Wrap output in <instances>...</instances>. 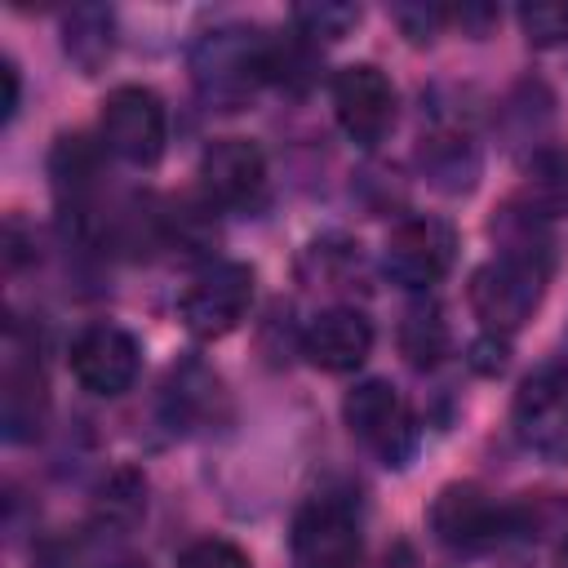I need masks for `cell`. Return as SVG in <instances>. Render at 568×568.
<instances>
[{
  "instance_id": "12",
  "label": "cell",
  "mask_w": 568,
  "mask_h": 568,
  "mask_svg": "<svg viewBox=\"0 0 568 568\" xmlns=\"http://www.w3.org/2000/svg\"><path fill=\"white\" fill-rule=\"evenodd\" d=\"M266 186V155L253 138H217L200 155V191L209 204L244 209Z\"/></svg>"
},
{
  "instance_id": "2",
  "label": "cell",
  "mask_w": 568,
  "mask_h": 568,
  "mask_svg": "<svg viewBox=\"0 0 568 568\" xmlns=\"http://www.w3.org/2000/svg\"><path fill=\"white\" fill-rule=\"evenodd\" d=\"M546 293V253H510L501 248L484 266H475L466 284V302L479 315L484 333L510 337L532 320Z\"/></svg>"
},
{
  "instance_id": "13",
  "label": "cell",
  "mask_w": 568,
  "mask_h": 568,
  "mask_svg": "<svg viewBox=\"0 0 568 568\" xmlns=\"http://www.w3.org/2000/svg\"><path fill=\"white\" fill-rule=\"evenodd\" d=\"M44 413H49V390H44V373L40 359L31 351L18 346V333L9 328V346H4V377H0V422H4V439L27 444L44 430Z\"/></svg>"
},
{
  "instance_id": "22",
  "label": "cell",
  "mask_w": 568,
  "mask_h": 568,
  "mask_svg": "<svg viewBox=\"0 0 568 568\" xmlns=\"http://www.w3.org/2000/svg\"><path fill=\"white\" fill-rule=\"evenodd\" d=\"M293 27L311 44H333V40H342V36H351L359 27V4H337V0L297 4L293 9Z\"/></svg>"
},
{
  "instance_id": "3",
  "label": "cell",
  "mask_w": 568,
  "mask_h": 568,
  "mask_svg": "<svg viewBox=\"0 0 568 568\" xmlns=\"http://www.w3.org/2000/svg\"><path fill=\"white\" fill-rule=\"evenodd\" d=\"M426 524H430L435 541L444 550H457V555H484V550L501 546L506 537H515L510 532V501L493 497L475 479L444 484L426 510Z\"/></svg>"
},
{
  "instance_id": "24",
  "label": "cell",
  "mask_w": 568,
  "mask_h": 568,
  "mask_svg": "<svg viewBox=\"0 0 568 568\" xmlns=\"http://www.w3.org/2000/svg\"><path fill=\"white\" fill-rule=\"evenodd\" d=\"M178 568H248V555L226 537H200L178 555Z\"/></svg>"
},
{
  "instance_id": "5",
  "label": "cell",
  "mask_w": 568,
  "mask_h": 568,
  "mask_svg": "<svg viewBox=\"0 0 568 568\" xmlns=\"http://www.w3.org/2000/svg\"><path fill=\"white\" fill-rule=\"evenodd\" d=\"M342 422L386 466H408L417 453V417L386 377H368L351 386L342 399Z\"/></svg>"
},
{
  "instance_id": "9",
  "label": "cell",
  "mask_w": 568,
  "mask_h": 568,
  "mask_svg": "<svg viewBox=\"0 0 568 568\" xmlns=\"http://www.w3.org/2000/svg\"><path fill=\"white\" fill-rule=\"evenodd\" d=\"M510 426L528 453L568 466V364H546L519 382Z\"/></svg>"
},
{
  "instance_id": "15",
  "label": "cell",
  "mask_w": 568,
  "mask_h": 568,
  "mask_svg": "<svg viewBox=\"0 0 568 568\" xmlns=\"http://www.w3.org/2000/svg\"><path fill=\"white\" fill-rule=\"evenodd\" d=\"M417 164L439 191H470L479 178V151L457 129H430L417 146Z\"/></svg>"
},
{
  "instance_id": "27",
  "label": "cell",
  "mask_w": 568,
  "mask_h": 568,
  "mask_svg": "<svg viewBox=\"0 0 568 568\" xmlns=\"http://www.w3.org/2000/svg\"><path fill=\"white\" fill-rule=\"evenodd\" d=\"M0 80H4V98H0V120L9 124L13 120V111H18V67H13V58H0Z\"/></svg>"
},
{
  "instance_id": "25",
  "label": "cell",
  "mask_w": 568,
  "mask_h": 568,
  "mask_svg": "<svg viewBox=\"0 0 568 568\" xmlns=\"http://www.w3.org/2000/svg\"><path fill=\"white\" fill-rule=\"evenodd\" d=\"M395 22H399V31H404L413 44H426V40L448 22V13H444V9H426V4H399V9H395Z\"/></svg>"
},
{
  "instance_id": "26",
  "label": "cell",
  "mask_w": 568,
  "mask_h": 568,
  "mask_svg": "<svg viewBox=\"0 0 568 568\" xmlns=\"http://www.w3.org/2000/svg\"><path fill=\"white\" fill-rule=\"evenodd\" d=\"M470 368L475 373H484V377H497L501 368H506V359H510V346H506V337H497V333H484V337H475L470 342Z\"/></svg>"
},
{
  "instance_id": "11",
  "label": "cell",
  "mask_w": 568,
  "mask_h": 568,
  "mask_svg": "<svg viewBox=\"0 0 568 568\" xmlns=\"http://www.w3.org/2000/svg\"><path fill=\"white\" fill-rule=\"evenodd\" d=\"M71 377L89 390V395H124L133 382H138V368H142V346L129 328L120 324H89L75 333L71 342Z\"/></svg>"
},
{
  "instance_id": "10",
  "label": "cell",
  "mask_w": 568,
  "mask_h": 568,
  "mask_svg": "<svg viewBox=\"0 0 568 568\" xmlns=\"http://www.w3.org/2000/svg\"><path fill=\"white\" fill-rule=\"evenodd\" d=\"M328 98H333V115H337L342 133L364 151L386 142V133L395 129V84L373 62L337 67L328 80Z\"/></svg>"
},
{
  "instance_id": "20",
  "label": "cell",
  "mask_w": 568,
  "mask_h": 568,
  "mask_svg": "<svg viewBox=\"0 0 568 568\" xmlns=\"http://www.w3.org/2000/svg\"><path fill=\"white\" fill-rule=\"evenodd\" d=\"M559 204H568V151L546 146L528 164V209L550 217Z\"/></svg>"
},
{
  "instance_id": "21",
  "label": "cell",
  "mask_w": 568,
  "mask_h": 568,
  "mask_svg": "<svg viewBox=\"0 0 568 568\" xmlns=\"http://www.w3.org/2000/svg\"><path fill=\"white\" fill-rule=\"evenodd\" d=\"M93 510H98V519H102L106 528H133L138 515L146 510V479H142L138 470H115V475L102 484Z\"/></svg>"
},
{
  "instance_id": "6",
  "label": "cell",
  "mask_w": 568,
  "mask_h": 568,
  "mask_svg": "<svg viewBox=\"0 0 568 568\" xmlns=\"http://www.w3.org/2000/svg\"><path fill=\"white\" fill-rule=\"evenodd\" d=\"M98 133L115 160H124L133 169H151L169 142V115H164L160 93L146 84H115L102 98Z\"/></svg>"
},
{
  "instance_id": "17",
  "label": "cell",
  "mask_w": 568,
  "mask_h": 568,
  "mask_svg": "<svg viewBox=\"0 0 568 568\" xmlns=\"http://www.w3.org/2000/svg\"><path fill=\"white\" fill-rule=\"evenodd\" d=\"M399 351H404V359L413 368H435L448 355V324H444V311L430 297H417V302L404 306Z\"/></svg>"
},
{
  "instance_id": "4",
  "label": "cell",
  "mask_w": 568,
  "mask_h": 568,
  "mask_svg": "<svg viewBox=\"0 0 568 568\" xmlns=\"http://www.w3.org/2000/svg\"><path fill=\"white\" fill-rule=\"evenodd\" d=\"M293 568H359L364 528L359 510L342 493H315L297 506L288 528Z\"/></svg>"
},
{
  "instance_id": "19",
  "label": "cell",
  "mask_w": 568,
  "mask_h": 568,
  "mask_svg": "<svg viewBox=\"0 0 568 568\" xmlns=\"http://www.w3.org/2000/svg\"><path fill=\"white\" fill-rule=\"evenodd\" d=\"M510 532L537 546L568 541V497L564 493H519L510 501Z\"/></svg>"
},
{
  "instance_id": "7",
  "label": "cell",
  "mask_w": 568,
  "mask_h": 568,
  "mask_svg": "<svg viewBox=\"0 0 568 568\" xmlns=\"http://www.w3.org/2000/svg\"><path fill=\"white\" fill-rule=\"evenodd\" d=\"M453 257H457V231L444 217H430V213L395 222L386 244H382L386 280L408 288V293H422V288L439 284L453 271Z\"/></svg>"
},
{
  "instance_id": "23",
  "label": "cell",
  "mask_w": 568,
  "mask_h": 568,
  "mask_svg": "<svg viewBox=\"0 0 568 568\" xmlns=\"http://www.w3.org/2000/svg\"><path fill=\"white\" fill-rule=\"evenodd\" d=\"M515 18H519V27H524L528 44H541V49H550V44H564V40H568V4H564V0L524 4Z\"/></svg>"
},
{
  "instance_id": "14",
  "label": "cell",
  "mask_w": 568,
  "mask_h": 568,
  "mask_svg": "<svg viewBox=\"0 0 568 568\" xmlns=\"http://www.w3.org/2000/svg\"><path fill=\"white\" fill-rule=\"evenodd\" d=\"M373 351V324L355 306H328L302 328V355L324 373H355Z\"/></svg>"
},
{
  "instance_id": "1",
  "label": "cell",
  "mask_w": 568,
  "mask_h": 568,
  "mask_svg": "<svg viewBox=\"0 0 568 568\" xmlns=\"http://www.w3.org/2000/svg\"><path fill=\"white\" fill-rule=\"evenodd\" d=\"M191 80L209 106L235 111L266 84V36L248 22H217L191 44Z\"/></svg>"
},
{
  "instance_id": "16",
  "label": "cell",
  "mask_w": 568,
  "mask_h": 568,
  "mask_svg": "<svg viewBox=\"0 0 568 568\" xmlns=\"http://www.w3.org/2000/svg\"><path fill=\"white\" fill-rule=\"evenodd\" d=\"M62 49H67V58H71L84 75L102 71V62H106L111 49H115V13L102 9V4L71 9L67 22H62Z\"/></svg>"
},
{
  "instance_id": "18",
  "label": "cell",
  "mask_w": 568,
  "mask_h": 568,
  "mask_svg": "<svg viewBox=\"0 0 568 568\" xmlns=\"http://www.w3.org/2000/svg\"><path fill=\"white\" fill-rule=\"evenodd\" d=\"M49 173H53V191H58L62 209H75L80 213L84 195L98 182V151L80 133H62L58 146H53V155H49Z\"/></svg>"
},
{
  "instance_id": "8",
  "label": "cell",
  "mask_w": 568,
  "mask_h": 568,
  "mask_svg": "<svg viewBox=\"0 0 568 568\" xmlns=\"http://www.w3.org/2000/svg\"><path fill=\"white\" fill-rule=\"evenodd\" d=\"M248 306H253V266H244V262L204 266L178 297V315H182L186 333L200 342H217V337L235 333L244 324Z\"/></svg>"
},
{
  "instance_id": "28",
  "label": "cell",
  "mask_w": 568,
  "mask_h": 568,
  "mask_svg": "<svg viewBox=\"0 0 568 568\" xmlns=\"http://www.w3.org/2000/svg\"><path fill=\"white\" fill-rule=\"evenodd\" d=\"M115 568H151V564H146V559H120Z\"/></svg>"
}]
</instances>
